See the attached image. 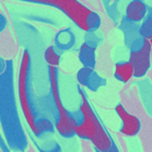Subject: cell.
Returning <instances> with one entry per match:
<instances>
[{
  "mask_svg": "<svg viewBox=\"0 0 152 152\" xmlns=\"http://www.w3.org/2000/svg\"><path fill=\"white\" fill-rule=\"evenodd\" d=\"M148 14V8L143 0H132L125 8V18L132 23L142 22Z\"/></svg>",
  "mask_w": 152,
  "mask_h": 152,
  "instance_id": "9",
  "label": "cell"
},
{
  "mask_svg": "<svg viewBox=\"0 0 152 152\" xmlns=\"http://www.w3.org/2000/svg\"><path fill=\"white\" fill-rule=\"evenodd\" d=\"M6 64H7V62L6 61H4L3 59H2L1 56H0V74L2 73V72L5 70V68H6Z\"/></svg>",
  "mask_w": 152,
  "mask_h": 152,
  "instance_id": "17",
  "label": "cell"
},
{
  "mask_svg": "<svg viewBox=\"0 0 152 152\" xmlns=\"http://www.w3.org/2000/svg\"><path fill=\"white\" fill-rule=\"evenodd\" d=\"M114 76L117 80L121 81V82H128L132 77H134V70L132 63L129 61L117 63L115 66Z\"/></svg>",
  "mask_w": 152,
  "mask_h": 152,
  "instance_id": "12",
  "label": "cell"
},
{
  "mask_svg": "<svg viewBox=\"0 0 152 152\" xmlns=\"http://www.w3.org/2000/svg\"><path fill=\"white\" fill-rule=\"evenodd\" d=\"M58 8L82 30L96 31L102 24L99 15L91 10L79 0H18Z\"/></svg>",
  "mask_w": 152,
  "mask_h": 152,
  "instance_id": "4",
  "label": "cell"
},
{
  "mask_svg": "<svg viewBox=\"0 0 152 152\" xmlns=\"http://www.w3.org/2000/svg\"><path fill=\"white\" fill-rule=\"evenodd\" d=\"M6 62L5 70L0 74V129L10 151H24L28 140L17 104L14 62Z\"/></svg>",
  "mask_w": 152,
  "mask_h": 152,
  "instance_id": "1",
  "label": "cell"
},
{
  "mask_svg": "<svg viewBox=\"0 0 152 152\" xmlns=\"http://www.w3.org/2000/svg\"><path fill=\"white\" fill-rule=\"evenodd\" d=\"M0 148H1L2 151H10V147L7 146V143H6L5 139L2 134V131H0Z\"/></svg>",
  "mask_w": 152,
  "mask_h": 152,
  "instance_id": "15",
  "label": "cell"
},
{
  "mask_svg": "<svg viewBox=\"0 0 152 152\" xmlns=\"http://www.w3.org/2000/svg\"><path fill=\"white\" fill-rule=\"evenodd\" d=\"M81 97L80 110L82 117L76 127V136L83 140H88L99 152L111 151L114 146L110 134L102 125L99 119L93 112L85 93L80 87L78 89Z\"/></svg>",
  "mask_w": 152,
  "mask_h": 152,
  "instance_id": "3",
  "label": "cell"
},
{
  "mask_svg": "<svg viewBox=\"0 0 152 152\" xmlns=\"http://www.w3.org/2000/svg\"><path fill=\"white\" fill-rule=\"evenodd\" d=\"M96 47L88 44L87 42L83 43L79 50V59L83 67L95 68L96 65V56H95Z\"/></svg>",
  "mask_w": 152,
  "mask_h": 152,
  "instance_id": "10",
  "label": "cell"
},
{
  "mask_svg": "<svg viewBox=\"0 0 152 152\" xmlns=\"http://www.w3.org/2000/svg\"><path fill=\"white\" fill-rule=\"evenodd\" d=\"M63 51L60 50L56 45H52V46L48 47L45 50L44 57L46 63L49 66H54V67H58L60 64L61 54Z\"/></svg>",
  "mask_w": 152,
  "mask_h": 152,
  "instance_id": "13",
  "label": "cell"
},
{
  "mask_svg": "<svg viewBox=\"0 0 152 152\" xmlns=\"http://www.w3.org/2000/svg\"><path fill=\"white\" fill-rule=\"evenodd\" d=\"M77 80L80 85L93 92H96L100 87L106 85V80L94 71V68L90 67L81 68L77 73Z\"/></svg>",
  "mask_w": 152,
  "mask_h": 152,
  "instance_id": "8",
  "label": "cell"
},
{
  "mask_svg": "<svg viewBox=\"0 0 152 152\" xmlns=\"http://www.w3.org/2000/svg\"><path fill=\"white\" fill-rule=\"evenodd\" d=\"M152 47L148 39H144L143 45L138 49L130 51L129 59L134 70V77L141 78L147 74L151 65Z\"/></svg>",
  "mask_w": 152,
  "mask_h": 152,
  "instance_id": "6",
  "label": "cell"
},
{
  "mask_svg": "<svg viewBox=\"0 0 152 152\" xmlns=\"http://www.w3.org/2000/svg\"><path fill=\"white\" fill-rule=\"evenodd\" d=\"M49 79H50L51 94H52L53 100H54V108L56 112L54 123L55 128L61 136L65 139H70L76 136V127L80 122L82 114L78 119L76 117V114H72L64 108L60 98V92H59L57 67L49 66Z\"/></svg>",
  "mask_w": 152,
  "mask_h": 152,
  "instance_id": "5",
  "label": "cell"
},
{
  "mask_svg": "<svg viewBox=\"0 0 152 152\" xmlns=\"http://www.w3.org/2000/svg\"><path fill=\"white\" fill-rule=\"evenodd\" d=\"M6 25H7V21H6L5 17L0 13V33H2L5 29Z\"/></svg>",
  "mask_w": 152,
  "mask_h": 152,
  "instance_id": "16",
  "label": "cell"
},
{
  "mask_svg": "<svg viewBox=\"0 0 152 152\" xmlns=\"http://www.w3.org/2000/svg\"><path fill=\"white\" fill-rule=\"evenodd\" d=\"M118 117L120 118L122 125L120 128V132L126 136H134L140 132L141 130V122L138 117L129 114L124 108L122 104H118L115 108Z\"/></svg>",
  "mask_w": 152,
  "mask_h": 152,
  "instance_id": "7",
  "label": "cell"
},
{
  "mask_svg": "<svg viewBox=\"0 0 152 152\" xmlns=\"http://www.w3.org/2000/svg\"><path fill=\"white\" fill-rule=\"evenodd\" d=\"M139 33L145 39H149L152 36V14H147L142 21V24L139 27Z\"/></svg>",
  "mask_w": 152,
  "mask_h": 152,
  "instance_id": "14",
  "label": "cell"
},
{
  "mask_svg": "<svg viewBox=\"0 0 152 152\" xmlns=\"http://www.w3.org/2000/svg\"><path fill=\"white\" fill-rule=\"evenodd\" d=\"M148 40H149V42H150V44H151V47H152V36H151L150 38L148 39Z\"/></svg>",
  "mask_w": 152,
  "mask_h": 152,
  "instance_id": "18",
  "label": "cell"
},
{
  "mask_svg": "<svg viewBox=\"0 0 152 152\" xmlns=\"http://www.w3.org/2000/svg\"><path fill=\"white\" fill-rule=\"evenodd\" d=\"M75 43H76V37L70 28L62 29L55 36L54 39V44L62 51L69 50L74 47Z\"/></svg>",
  "mask_w": 152,
  "mask_h": 152,
  "instance_id": "11",
  "label": "cell"
},
{
  "mask_svg": "<svg viewBox=\"0 0 152 152\" xmlns=\"http://www.w3.org/2000/svg\"><path fill=\"white\" fill-rule=\"evenodd\" d=\"M32 64L28 50H24L21 59L18 76V99L32 133L37 139H47L55 131L52 120L42 108L39 99L36 97L32 83Z\"/></svg>",
  "mask_w": 152,
  "mask_h": 152,
  "instance_id": "2",
  "label": "cell"
}]
</instances>
